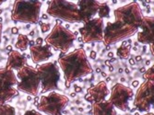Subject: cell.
Here are the masks:
<instances>
[{"label": "cell", "mask_w": 154, "mask_h": 115, "mask_svg": "<svg viewBox=\"0 0 154 115\" xmlns=\"http://www.w3.org/2000/svg\"><path fill=\"white\" fill-rule=\"evenodd\" d=\"M114 16L115 21H108L103 30V42L105 46L125 41L135 35L139 31L143 13L139 4L135 1L116 8Z\"/></svg>", "instance_id": "6da1fadb"}, {"label": "cell", "mask_w": 154, "mask_h": 115, "mask_svg": "<svg viewBox=\"0 0 154 115\" xmlns=\"http://www.w3.org/2000/svg\"><path fill=\"white\" fill-rule=\"evenodd\" d=\"M57 63L63 71L66 89L70 88L71 84L76 80L92 74L93 71L83 48L75 49L73 52L58 57Z\"/></svg>", "instance_id": "7a4b0ae2"}, {"label": "cell", "mask_w": 154, "mask_h": 115, "mask_svg": "<svg viewBox=\"0 0 154 115\" xmlns=\"http://www.w3.org/2000/svg\"><path fill=\"white\" fill-rule=\"evenodd\" d=\"M41 1H25L16 0L11 10V20L14 22L37 24L40 19L42 8Z\"/></svg>", "instance_id": "3957f363"}, {"label": "cell", "mask_w": 154, "mask_h": 115, "mask_svg": "<svg viewBox=\"0 0 154 115\" xmlns=\"http://www.w3.org/2000/svg\"><path fill=\"white\" fill-rule=\"evenodd\" d=\"M77 39L75 33L66 29L62 22L57 20L51 32L44 40L46 44L55 51H60L63 53H67L73 46L74 41Z\"/></svg>", "instance_id": "277c9868"}, {"label": "cell", "mask_w": 154, "mask_h": 115, "mask_svg": "<svg viewBox=\"0 0 154 115\" xmlns=\"http://www.w3.org/2000/svg\"><path fill=\"white\" fill-rule=\"evenodd\" d=\"M47 15L68 23H82L79 7L76 3L64 0H53L48 2Z\"/></svg>", "instance_id": "5b68a950"}, {"label": "cell", "mask_w": 154, "mask_h": 115, "mask_svg": "<svg viewBox=\"0 0 154 115\" xmlns=\"http://www.w3.org/2000/svg\"><path fill=\"white\" fill-rule=\"evenodd\" d=\"M36 69L41 79V94L60 89L58 83L60 81L61 75L57 62H48L37 65Z\"/></svg>", "instance_id": "8992f818"}, {"label": "cell", "mask_w": 154, "mask_h": 115, "mask_svg": "<svg viewBox=\"0 0 154 115\" xmlns=\"http://www.w3.org/2000/svg\"><path fill=\"white\" fill-rule=\"evenodd\" d=\"M17 78L20 79L17 89L30 96H38L41 89V79L36 68L26 65L17 71Z\"/></svg>", "instance_id": "52a82bcc"}, {"label": "cell", "mask_w": 154, "mask_h": 115, "mask_svg": "<svg viewBox=\"0 0 154 115\" xmlns=\"http://www.w3.org/2000/svg\"><path fill=\"white\" fill-rule=\"evenodd\" d=\"M69 103L67 96L51 91L48 95L40 98V101L36 105L37 110L47 115H63L65 108Z\"/></svg>", "instance_id": "ba28073f"}, {"label": "cell", "mask_w": 154, "mask_h": 115, "mask_svg": "<svg viewBox=\"0 0 154 115\" xmlns=\"http://www.w3.org/2000/svg\"><path fill=\"white\" fill-rule=\"evenodd\" d=\"M154 102V82L145 80L138 89L134 97V108L139 112H149Z\"/></svg>", "instance_id": "9c48e42d"}, {"label": "cell", "mask_w": 154, "mask_h": 115, "mask_svg": "<svg viewBox=\"0 0 154 115\" xmlns=\"http://www.w3.org/2000/svg\"><path fill=\"white\" fill-rule=\"evenodd\" d=\"M109 101L114 105L116 109L122 111L130 110L129 102L134 98V91L129 87H127L121 83L115 84L110 91Z\"/></svg>", "instance_id": "30bf717a"}, {"label": "cell", "mask_w": 154, "mask_h": 115, "mask_svg": "<svg viewBox=\"0 0 154 115\" xmlns=\"http://www.w3.org/2000/svg\"><path fill=\"white\" fill-rule=\"evenodd\" d=\"M104 22L103 19L94 18L84 23L83 27L79 29V33L82 38L83 44L103 42V41Z\"/></svg>", "instance_id": "8fae6325"}, {"label": "cell", "mask_w": 154, "mask_h": 115, "mask_svg": "<svg viewBox=\"0 0 154 115\" xmlns=\"http://www.w3.org/2000/svg\"><path fill=\"white\" fill-rule=\"evenodd\" d=\"M153 25L154 18L152 16H143L137 34V42L141 44H151L154 41L153 37Z\"/></svg>", "instance_id": "7c38bea8"}, {"label": "cell", "mask_w": 154, "mask_h": 115, "mask_svg": "<svg viewBox=\"0 0 154 115\" xmlns=\"http://www.w3.org/2000/svg\"><path fill=\"white\" fill-rule=\"evenodd\" d=\"M110 90L107 87L105 81H100L97 85L91 86L87 89V94L84 97L86 101L91 103L102 102L106 100V98L109 96Z\"/></svg>", "instance_id": "4fadbf2b"}, {"label": "cell", "mask_w": 154, "mask_h": 115, "mask_svg": "<svg viewBox=\"0 0 154 115\" xmlns=\"http://www.w3.org/2000/svg\"><path fill=\"white\" fill-rule=\"evenodd\" d=\"M79 7L80 16L82 19V23H86L98 14L101 2L94 1V0H79L76 3Z\"/></svg>", "instance_id": "5bb4252c"}, {"label": "cell", "mask_w": 154, "mask_h": 115, "mask_svg": "<svg viewBox=\"0 0 154 115\" xmlns=\"http://www.w3.org/2000/svg\"><path fill=\"white\" fill-rule=\"evenodd\" d=\"M30 53L32 60L34 64L38 65L50 59L53 56L51 47L49 45H33L30 46Z\"/></svg>", "instance_id": "9a60e30c"}, {"label": "cell", "mask_w": 154, "mask_h": 115, "mask_svg": "<svg viewBox=\"0 0 154 115\" xmlns=\"http://www.w3.org/2000/svg\"><path fill=\"white\" fill-rule=\"evenodd\" d=\"M27 65V58L25 54L20 53L18 51H11L8 54V58L6 64V68L10 70L19 71Z\"/></svg>", "instance_id": "2e32d148"}, {"label": "cell", "mask_w": 154, "mask_h": 115, "mask_svg": "<svg viewBox=\"0 0 154 115\" xmlns=\"http://www.w3.org/2000/svg\"><path fill=\"white\" fill-rule=\"evenodd\" d=\"M92 115H117L116 110L109 100L91 103Z\"/></svg>", "instance_id": "e0dca14e"}, {"label": "cell", "mask_w": 154, "mask_h": 115, "mask_svg": "<svg viewBox=\"0 0 154 115\" xmlns=\"http://www.w3.org/2000/svg\"><path fill=\"white\" fill-rule=\"evenodd\" d=\"M19 80L15 72L10 69L0 68V89L1 88H12L17 86Z\"/></svg>", "instance_id": "ac0fdd59"}, {"label": "cell", "mask_w": 154, "mask_h": 115, "mask_svg": "<svg viewBox=\"0 0 154 115\" xmlns=\"http://www.w3.org/2000/svg\"><path fill=\"white\" fill-rule=\"evenodd\" d=\"M19 95V90L14 87L12 88H1L0 89V105L6 104L12 98Z\"/></svg>", "instance_id": "d6986e66"}, {"label": "cell", "mask_w": 154, "mask_h": 115, "mask_svg": "<svg viewBox=\"0 0 154 115\" xmlns=\"http://www.w3.org/2000/svg\"><path fill=\"white\" fill-rule=\"evenodd\" d=\"M131 48H132L131 44H128L127 41H123L121 46L119 48H117V50H116L117 57H119V58L122 60H125V59L129 58Z\"/></svg>", "instance_id": "ffe728a7"}, {"label": "cell", "mask_w": 154, "mask_h": 115, "mask_svg": "<svg viewBox=\"0 0 154 115\" xmlns=\"http://www.w3.org/2000/svg\"><path fill=\"white\" fill-rule=\"evenodd\" d=\"M29 44H30L29 37L25 34H19L15 47H16V49H18L21 52H25L28 49V47H29Z\"/></svg>", "instance_id": "44dd1931"}, {"label": "cell", "mask_w": 154, "mask_h": 115, "mask_svg": "<svg viewBox=\"0 0 154 115\" xmlns=\"http://www.w3.org/2000/svg\"><path fill=\"white\" fill-rule=\"evenodd\" d=\"M110 7L108 6L107 2H101L99 10H98V18L100 19H109L110 18Z\"/></svg>", "instance_id": "7402d4cb"}, {"label": "cell", "mask_w": 154, "mask_h": 115, "mask_svg": "<svg viewBox=\"0 0 154 115\" xmlns=\"http://www.w3.org/2000/svg\"><path fill=\"white\" fill-rule=\"evenodd\" d=\"M0 115H16V110L7 103L0 105Z\"/></svg>", "instance_id": "603a6c76"}, {"label": "cell", "mask_w": 154, "mask_h": 115, "mask_svg": "<svg viewBox=\"0 0 154 115\" xmlns=\"http://www.w3.org/2000/svg\"><path fill=\"white\" fill-rule=\"evenodd\" d=\"M143 79L154 82V66L153 65L145 71V73L143 74Z\"/></svg>", "instance_id": "cb8c5ba5"}, {"label": "cell", "mask_w": 154, "mask_h": 115, "mask_svg": "<svg viewBox=\"0 0 154 115\" xmlns=\"http://www.w3.org/2000/svg\"><path fill=\"white\" fill-rule=\"evenodd\" d=\"M38 23H40L41 31H42V32H43V33H46V32H48L51 30V24L50 23H44V22H42L40 20H39Z\"/></svg>", "instance_id": "d4e9b609"}, {"label": "cell", "mask_w": 154, "mask_h": 115, "mask_svg": "<svg viewBox=\"0 0 154 115\" xmlns=\"http://www.w3.org/2000/svg\"><path fill=\"white\" fill-rule=\"evenodd\" d=\"M23 115H43V114L36 110H29L25 111V113Z\"/></svg>", "instance_id": "484cf974"}, {"label": "cell", "mask_w": 154, "mask_h": 115, "mask_svg": "<svg viewBox=\"0 0 154 115\" xmlns=\"http://www.w3.org/2000/svg\"><path fill=\"white\" fill-rule=\"evenodd\" d=\"M74 90H75V93H80L82 92V88H80L79 86L78 85H74Z\"/></svg>", "instance_id": "4316f807"}, {"label": "cell", "mask_w": 154, "mask_h": 115, "mask_svg": "<svg viewBox=\"0 0 154 115\" xmlns=\"http://www.w3.org/2000/svg\"><path fill=\"white\" fill-rule=\"evenodd\" d=\"M36 45H43V42H44V39L41 38V37H38L36 39Z\"/></svg>", "instance_id": "83f0119b"}, {"label": "cell", "mask_w": 154, "mask_h": 115, "mask_svg": "<svg viewBox=\"0 0 154 115\" xmlns=\"http://www.w3.org/2000/svg\"><path fill=\"white\" fill-rule=\"evenodd\" d=\"M96 57H97V53L95 51H91L90 53V58L94 60V59H96Z\"/></svg>", "instance_id": "f1b7e54d"}, {"label": "cell", "mask_w": 154, "mask_h": 115, "mask_svg": "<svg viewBox=\"0 0 154 115\" xmlns=\"http://www.w3.org/2000/svg\"><path fill=\"white\" fill-rule=\"evenodd\" d=\"M131 85H132V87H133L134 89L138 88V86H139V81H138V80H134V81H132Z\"/></svg>", "instance_id": "f546056e"}, {"label": "cell", "mask_w": 154, "mask_h": 115, "mask_svg": "<svg viewBox=\"0 0 154 115\" xmlns=\"http://www.w3.org/2000/svg\"><path fill=\"white\" fill-rule=\"evenodd\" d=\"M11 32H12V34H18L19 33V29L17 27H13L11 29Z\"/></svg>", "instance_id": "4dcf8cb0"}, {"label": "cell", "mask_w": 154, "mask_h": 115, "mask_svg": "<svg viewBox=\"0 0 154 115\" xmlns=\"http://www.w3.org/2000/svg\"><path fill=\"white\" fill-rule=\"evenodd\" d=\"M142 60V56L141 55H137L135 57V61L136 62H139V61H141Z\"/></svg>", "instance_id": "1f68e13d"}, {"label": "cell", "mask_w": 154, "mask_h": 115, "mask_svg": "<svg viewBox=\"0 0 154 115\" xmlns=\"http://www.w3.org/2000/svg\"><path fill=\"white\" fill-rule=\"evenodd\" d=\"M2 29H3V25L0 22V42H1V37H2Z\"/></svg>", "instance_id": "d6a6232c"}, {"label": "cell", "mask_w": 154, "mask_h": 115, "mask_svg": "<svg viewBox=\"0 0 154 115\" xmlns=\"http://www.w3.org/2000/svg\"><path fill=\"white\" fill-rule=\"evenodd\" d=\"M129 64H130L131 65H134L136 64V61H135V59H134V57H131V58L129 59Z\"/></svg>", "instance_id": "836d02e7"}, {"label": "cell", "mask_w": 154, "mask_h": 115, "mask_svg": "<svg viewBox=\"0 0 154 115\" xmlns=\"http://www.w3.org/2000/svg\"><path fill=\"white\" fill-rule=\"evenodd\" d=\"M107 55H108L109 58H114V55H115V54H114V53H113V52H109Z\"/></svg>", "instance_id": "e575fe53"}, {"label": "cell", "mask_w": 154, "mask_h": 115, "mask_svg": "<svg viewBox=\"0 0 154 115\" xmlns=\"http://www.w3.org/2000/svg\"><path fill=\"white\" fill-rule=\"evenodd\" d=\"M149 52H150V54L153 55V44H149Z\"/></svg>", "instance_id": "d590c367"}, {"label": "cell", "mask_w": 154, "mask_h": 115, "mask_svg": "<svg viewBox=\"0 0 154 115\" xmlns=\"http://www.w3.org/2000/svg\"><path fill=\"white\" fill-rule=\"evenodd\" d=\"M111 64H112V63H111V61H110V60H106V61L104 62V65H107V66H110V65H111Z\"/></svg>", "instance_id": "8d00e7d4"}, {"label": "cell", "mask_w": 154, "mask_h": 115, "mask_svg": "<svg viewBox=\"0 0 154 115\" xmlns=\"http://www.w3.org/2000/svg\"><path fill=\"white\" fill-rule=\"evenodd\" d=\"M101 74H102L103 77H107V74L105 73V72H101Z\"/></svg>", "instance_id": "74e56055"}, {"label": "cell", "mask_w": 154, "mask_h": 115, "mask_svg": "<svg viewBox=\"0 0 154 115\" xmlns=\"http://www.w3.org/2000/svg\"><path fill=\"white\" fill-rule=\"evenodd\" d=\"M114 70H115V68H114L113 65H110V66H109V71H110V72H113Z\"/></svg>", "instance_id": "f35d334b"}, {"label": "cell", "mask_w": 154, "mask_h": 115, "mask_svg": "<svg viewBox=\"0 0 154 115\" xmlns=\"http://www.w3.org/2000/svg\"><path fill=\"white\" fill-rule=\"evenodd\" d=\"M139 71H140L141 73H143V74H144V73H145V71H146V69H145V67H141L140 69H139Z\"/></svg>", "instance_id": "ab89813d"}, {"label": "cell", "mask_w": 154, "mask_h": 115, "mask_svg": "<svg viewBox=\"0 0 154 115\" xmlns=\"http://www.w3.org/2000/svg\"><path fill=\"white\" fill-rule=\"evenodd\" d=\"M7 50L8 51H9V53L12 51V47H11V45H8V46H7Z\"/></svg>", "instance_id": "60d3db41"}, {"label": "cell", "mask_w": 154, "mask_h": 115, "mask_svg": "<svg viewBox=\"0 0 154 115\" xmlns=\"http://www.w3.org/2000/svg\"><path fill=\"white\" fill-rule=\"evenodd\" d=\"M101 72H102L101 68H99V67H98V68H96V73H101Z\"/></svg>", "instance_id": "b9f144b4"}, {"label": "cell", "mask_w": 154, "mask_h": 115, "mask_svg": "<svg viewBox=\"0 0 154 115\" xmlns=\"http://www.w3.org/2000/svg\"><path fill=\"white\" fill-rule=\"evenodd\" d=\"M125 72L127 74H129V73H130V70H129L128 68H125Z\"/></svg>", "instance_id": "7bdbcfd3"}, {"label": "cell", "mask_w": 154, "mask_h": 115, "mask_svg": "<svg viewBox=\"0 0 154 115\" xmlns=\"http://www.w3.org/2000/svg\"><path fill=\"white\" fill-rule=\"evenodd\" d=\"M76 96H77V93H75V92H73V93L70 94V97H72V98H75Z\"/></svg>", "instance_id": "ee69618b"}, {"label": "cell", "mask_w": 154, "mask_h": 115, "mask_svg": "<svg viewBox=\"0 0 154 115\" xmlns=\"http://www.w3.org/2000/svg\"><path fill=\"white\" fill-rule=\"evenodd\" d=\"M2 12H3V10H2L1 8H0V16H1ZM0 22H2V18H0Z\"/></svg>", "instance_id": "f6af8a7d"}, {"label": "cell", "mask_w": 154, "mask_h": 115, "mask_svg": "<svg viewBox=\"0 0 154 115\" xmlns=\"http://www.w3.org/2000/svg\"><path fill=\"white\" fill-rule=\"evenodd\" d=\"M43 19H44V20H47V19H48V16L45 14V15H43Z\"/></svg>", "instance_id": "bcb514c9"}, {"label": "cell", "mask_w": 154, "mask_h": 115, "mask_svg": "<svg viewBox=\"0 0 154 115\" xmlns=\"http://www.w3.org/2000/svg\"><path fill=\"white\" fill-rule=\"evenodd\" d=\"M144 115H153V112L149 111V112H147V113H146V114H144Z\"/></svg>", "instance_id": "7dc6e473"}, {"label": "cell", "mask_w": 154, "mask_h": 115, "mask_svg": "<svg viewBox=\"0 0 154 115\" xmlns=\"http://www.w3.org/2000/svg\"><path fill=\"white\" fill-rule=\"evenodd\" d=\"M111 81V77H106V80H105V82L107 83V82H110Z\"/></svg>", "instance_id": "c3c4849f"}, {"label": "cell", "mask_w": 154, "mask_h": 115, "mask_svg": "<svg viewBox=\"0 0 154 115\" xmlns=\"http://www.w3.org/2000/svg\"><path fill=\"white\" fill-rule=\"evenodd\" d=\"M120 81H121L122 83H124V82H125V78H124V77H122V78L120 79Z\"/></svg>", "instance_id": "681fc988"}, {"label": "cell", "mask_w": 154, "mask_h": 115, "mask_svg": "<svg viewBox=\"0 0 154 115\" xmlns=\"http://www.w3.org/2000/svg\"><path fill=\"white\" fill-rule=\"evenodd\" d=\"M33 34H34V31H32V32H31L29 35H30V36H33Z\"/></svg>", "instance_id": "f907efd6"}, {"label": "cell", "mask_w": 154, "mask_h": 115, "mask_svg": "<svg viewBox=\"0 0 154 115\" xmlns=\"http://www.w3.org/2000/svg\"><path fill=\"white\" fill-rule=\"evenodd\" d=\"M78 41H79V42H82V38H81V37H79V38H78Z\"/></svg>", "instance_id": "816d5d0a"}, {"label": "cell", "mask_w": 154, "mask_h": 115, "mask_svg": "<svg viewBox=\"0 0 154 115\" xmlns=\"http://www.w3.org/2000/svg\"><path fill=\"white\" fill-rule=\"evenodd\" d=\"M149 64H150V61H149V60H147V61H146V65H149Z\"/></svg>", "instance_id": "f5cc1de1"}, {"label": "cell", "mask_w": 154, "mask_h": 115, "mask_svg": "<svg viewBox=\"0 0 154 115\" xmlns=\"http://www.w3.org/2000/svg\"><path fill=\"white\" fill-rule=\"evenodd\" d=\"M123 71H124V70H123L122 68H119V70H118V73H123Z\"/></svg>", "instance_id": "db71d44e"}, {"label": "cell", "mask_w": 154, "mask_h": 115, "mask_svg": "<svg viewBox=\"0 0 154 115\" xmlns=\"http://www.w3.org/2000/svg\"><path fill=\"white\" fill-rule=\"evenodd\" d=\"M110 61H111V63H113L116 61V58H112V59H110Z\"/></svg>", "instance_id": "11a10c76"}, {"label": "cell", "mask_w": 154, "mask_h": 115, "mask_svg": "<svg viewBox=\"0 0 154 115\" xmlns=\"http://www.w3.org/2000/svg\"><path fill=\"white\" fill-rule=\"evenodd\" d=\"M32 98L31 96H28V98H27V99H28V100H32Z\"/></svg>", "instance_id": "9f6ffc18"}, {"label": "cell", "mask_w": 154, "mask_h": 115, "mask_svg": "<svg viewBox=\"0 0 154 115\" xmlns=\"http://www.w3.org/2000/svg\"><path fill=\"white\" fill-rule=\"evenodd\" d=\"M135 110H136V108H133V109H132V110H131L130 111H131V112H134Z\"/></svg>", "instance_id": "6f0895ef"}, {"label": "cell", "mask_w": 154, "mask_h": 115, "mask_svg": "<svg viewBox=\"0 0 154 115\" xmlns=\"http://www.w3.org/2000/svg\"><path fill=\"white\" fill-rule=\"evenodd\" d=\"M134 45H135V46H137V45H138V42H137H137H135Z\"/></svg>", "instance_id": "680465c9"}, {"label": "cell", "mask_w": 154, "mask_h": 115, "mask_svg": "<svg viewBox=\"0 0 154 115\" xmlns=\"http://www.w3.org/2000/svg\"><path fill=\"white\" fill-rule=\"evenodd\" d=\"M111 49V46H106V50H110Z\"/></svg>", "instance_id": "91938a15"}, {"label": "cell", "mask_w": 154, "mask_h": 115, "mask_svg": "<svg viewBox=\"0 0 154 115\" xmlns=\"http://www.w3.org/2000/svg\"><path fill=\"white\" fill-rule=\"evenodd\" d=\"M3 3H4V1H0V6H1V5H2Z\"/></svg>", "instance_id": "94428289"}, {"label": "cell", "mask_w": 154, "mask_h": 115, "mask_svg": "<svg viewBox=\"0 0 154 115\" xmlns=\"http://www.w3.org/2000/svg\"><path fill=\"white\" fill-rule=\"evenodd\" d=\"M79 111H82V110H83V109H81V108H79Z\"/></svg>", "instance_id": "6125c7cd"}, {"label": "cell", "mask_w": 154, "mask_h": 115, "mask_svg": "<svg viewBox=\"0 0 154 115\" xmlns=\"http://www.w3.org/2000/svg\"><path fill=\"white\" fill-rule=\"evenodd\" d=\"M135 115H139L138 113H135Z\"/></svg>", "instance_id": "be15d7a7"}]
</instances>
